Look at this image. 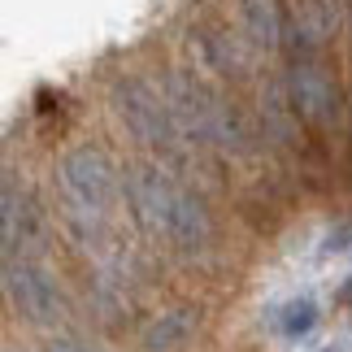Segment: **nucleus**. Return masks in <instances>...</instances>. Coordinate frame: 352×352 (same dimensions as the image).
<instances>
[{"instance_id": "f257e3e1", "label": "nucleus", "mask_w": 352, "mask_h": 352, "mask_svg": "<svg viewBox=\"0 0 352 352\" xmlns=\"http://www.w3.org/2000/svg\"><path fill=\"white\" fill-rule=\"evenodd\" d=\"M5 296L26 322H35V327H57V322L70 314L61 283L39 261H31V256H5Z\"/></svg>"}, {"instance_id": "39448f33", "label": "nucleus", "mask_w": 352, "mask_h": 352, "mask_svg": "<svg viewBox=\"0 0 352 352\" xmlns=\"http://www.w3.org/2000/svg\"><path fill=\"white\" fill-rule=\"evenodd\" d=\"M278 327L287 340H300V335H309L318 327V300L314 296H300V300H292L287 309H283V318H278Z\"/></svg>"}, {"instance_id": "f03ea898", "label": "nucleus", "mask_w": 352, "mask_h": 352, "mask_svg": "<svg viewBox=\"0 0 352 352\" xmlns=\"http://www.w3.org/2000/svg\"><path fill=\"white\" fill-rule=\"evenodd\" d=\"M44 243V218L26 192L5 196V256H31V248Z\"/></svg>"}, {"instance_id": "0eeeda50", "label": "nucleus", "mask_w": 352, "mask_h": 352, "mask_svg": "<svg viewBox=\"0 0 352 352\" xmlns=\"http://www.w3.org/2000/svg\"><path fill=\"white\" fill-rule=\"evenodd\" d=\"M340 296H344V300H348V305H352V278H348V287H344V292H340Z\"/></svg>"}, {"instance_id": "20e7f679", "label": "nucleus", "mask_w": 352, "mask_h": 352, "mask_svg": "<svg viewBox=\"0 0 352 352\" xmlns=\"http://www.w3.org/2000/svg\"><path fill=\"white\" fill-rule=\"evenodd\" d=\"M196 331V318L192 314H166L161 322H153L144 335V348L148 352H174V348H183L187 344V335Z\"/></svg>"}, {"instance_id": "423d86ee", "label": "nucleus", "mask_w": 352, "mask_h": 352, "mask_svg": "<svg viewBox=\"0 0 352 352\" xmlns=\"http://www.w3.org/2000/svg\"><path fill=\"white\" fill-rule=\"evenodd\" d=\"M48 352H87V348L78 344V340H52V344H48Z\"/></svg>"}, {"instance_id": "7ed1b4c3", "label": "nucleus", "mask_w": 352, "mask_h": 352, "mask_svg": "<svg viewBox=\"0 0 352 352\" xmlns=\"http://www.w3.org/2000/svg\"><path fill=\"white\" fill-rule=\"evenodd\" d=\"M65 183H70V192L83 200V205H96V209L113 192L109 166H104V157H96V153H74L65 161Z\"/></svg>"}]
</instances>
